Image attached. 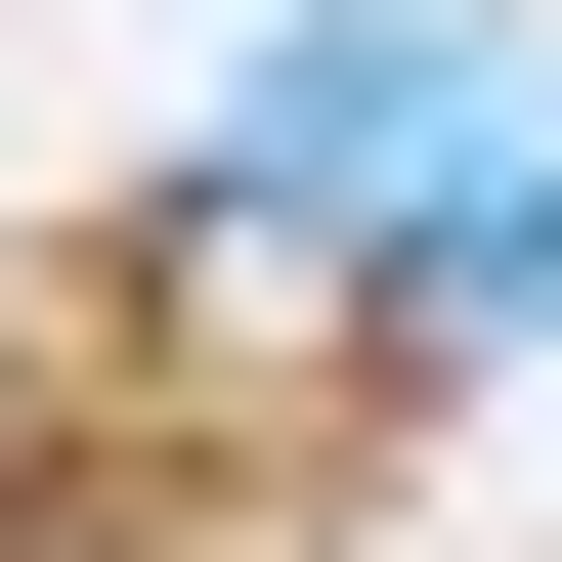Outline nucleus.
I'll use <instances>...</instances> for the list:
<instances>
[{
    "label": "nucleus",
    "mask_w": 562,
    "mask_h": 562,
    "mask_svg": "<svg viewBox=\"0 0 562 562\" xmlns=\"http://www.w3.org/2000/svg\"><path fill=\"white\" fill-rule=\"evenodd\" d=\"M390 432H432V303L347 173H173L0 303V562H303Z\"/></svg>",
    "instance_id": "1"
}]
</instances>
